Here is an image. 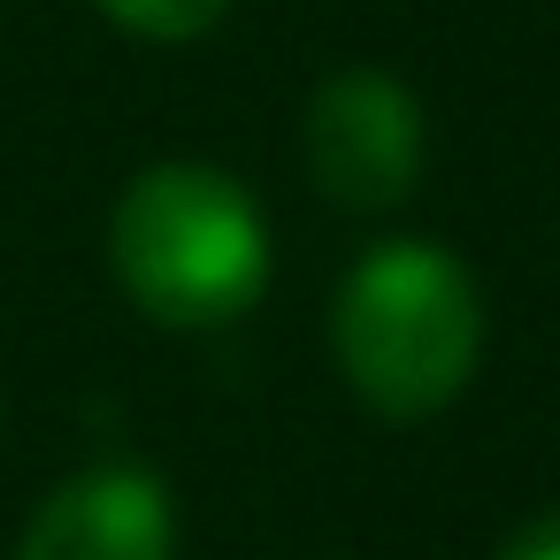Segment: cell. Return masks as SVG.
Listing matches in <instances>:
<instances>
[{"label":"cell","mask_w":560,"mask_h":560,"mask_svg":"<svg viewBox=\"0 0 560 560\" xmlns=\"http://www.w3.org/2000/svg\"><path fill=\"white\" fill-rule=\"evenodd\" d=\"M108 269L154 330H231L269 292V215L231 170L154 162L108 215Z\"/></svg>","instance_id":"cell-2"},{"label":"cell","mask_w":560,"mask_h":560,"mask_svg":"<svg viewBox=\"0 0 560 560\" xmlns=\"http://www.w3.org/2000/svg\"><path fill=\"white\" fill-rule=\"evenodd\" d=\"M93 9L131 32V39H154V47H185V39H208L223 16H231V0H93Z\"/></svg>","instance_id":"cell-5"},{"label":"cell","mask_w":560,"mask_h":560,"mask_svg":"<svg viewBox=\"0 0 560 560\" xmlns=\"http://www.w3.org/2000/svg\"><path fill=\"white\" fill-rule=\"evenodd\" d=\"M491 560H560V506H537L529 522H514Z\"/></svg>","instance_id":"cell-6"},{"label":"cell","mask_w":560,"mask_h":560,"mask_svg":"<svg viewBox=\"0 0 560 560\" xmlns=\"http://www.w3.org/2000/svg\"><path fill=\"white\" fill-rule=\"evenodd\" d=\"M330 353L346 392L384 422L445 415L483 361V292L453 246L384 238L330 300Z\"/></svg>","instance_id":"cell-1"},{"label":"cell","mask_w":560,"mask_h":560,"mask_svg":"<svg viewBox=\"0 0 560 560\" xmlns=\"http://www.w3.org/2000/svg\"><path fill=\"white\" fill-rule=\"evenodd\" d=\"M422 101L376 62H346L307 93V177L346 215H392L422 185Z\"/></svg>","instance_id":"cell-3"},{"label":"cell","mask_w":560,"mask_h":560,"mask_svg":"<svg viewBox=\"0 0 560 560\" xmlns=\"http://www.w3.org/2000/svg\"><path fill=\"white\" fill-rule=\"evenodd\" d=\"M9 560H177L170 483L139 460H101L55 483Z\"/></svg>","instance_id":"cell-4"}]
</instances>
